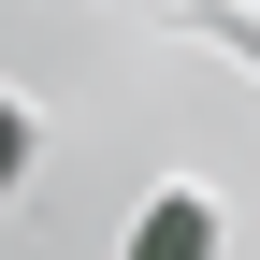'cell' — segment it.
<instances>
[{
	"instance_id": "cell-1",
	"label": "cell",
	"mask_w": 260,
	"mask_h": 260,
	"mask_svg": "<svg viewBox=\"0 0 260 260\" xmlns=\"http://www.w3.org/2000/svg\"><path fill=\"white\" fill-rule=\"evenodd\" d=\"M130 260H217V203H203V188H159L145 232H130Z\"/></svg>"
},
{
	"instance_id": "cell-2",
	"label": "cell",
	"mask_w": 260,
	"mask_h": 260,
	"mask_svg": "<svg viewBox=\"0 0 260 260\" xmlns=\"http://www.w3.org/2000/svg\"><path fill=\"white\" fill-rule=\"evenodd\" d=\"M29 174V102H0V188Z\"/></svg>"
}]
</instances>
